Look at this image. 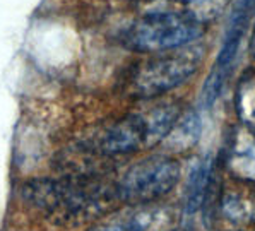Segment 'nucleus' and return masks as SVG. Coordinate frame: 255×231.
I'll list each match as a JSON object with an SVG mask.
<instances>
[{
  "label": "nucleus",
  "mask_w": 255,
  "mask_h": 231,
  "mask_svg": "<svg viewBox=\"0 0 255 231\" xmlns=\"http://www.w3.org/2000/svg\"><path fill=\"white\" fill-rule=\"evenodd\" d=\"M21 197L27 206L62 226L101 219L112 213L115 202H120L115 183L101 177L74 175L29 180L22 185Z\"/></svg>",
  "instance_id": "obj_1"
},
{
  "label": "nucleus",
  "mask_w": 255,
  "mask_h": 231,
  "mask_svg": "<svg viewBox=\"0 0 255 231\" xmlns=\"http://www.w3.org/2000/svg\"><path fill=\"white\" fill-rule=\"evenodd\" d=\"M201 60V48H178L140 62L125 79V95L137 100L161 96L190 79Z\"/></svg>",
  "instance_id": "obj_2"
},
{
  "label": "nucleus",
  "mask_w": 255,
  "mask_h": 231,
  "mask_svg": "<svg viewBox=\"0 0 255 231\" xmlns=\"http://www.w3.org/2000/svg\"><path fill=\"white\" fill-rule=\"evenodd\" d=\"M202 34L204 26L185 12H152L127 27L124 45L134 52L161 53L183 48Z\"/></svg>",
  "instance_id": "obj_3"
},
{
  "label": "nucleus",
  "mask_w": 255,
  "mask_h": 231,
  "mask_svg": "<svg viewBox=\"0 0 255 231\" xmlns=\"http://www.w3.org/2000/svg\"><path fill=\"white\" fill-rule=\"evenodd\" d=\"M180 180V164L164 154L149 156L132 164L117 185L119 201L128 206L152 204L175 189Z\"/></svg>",
  "instance_id": "obj_4"
},
{
  "label": "nucleus",
  "mask_w": 255,
  "mask_h": 231,
  "mask_svg": "<svg viewBox=\"0 0 255 231\" xmlns=\"http://www.w3.org/2000/svg\"><path fill=\"white\" fill-rule=\"evenodd\" d=\"M254 9L255 0H238L237 5H235L225 41H223V46L219 50L218 58H216V64L202 89V101L206 107H211L218 100V96L221 95V89L230 76L231 65L235 62V57H237L238 46H240L243 33H245V27L249 24Z\"/></svg>",
  "instance_id": "obj_5"
},
{
  "label": "nucleus",
  "mask_w": 255,
  "mask_h": 231,
  "mask_svg": "<svg viewBox=\"0 0 255 231\" xmlns=\"http://www.w3.org/2000/svg\"><path fill=\"white\" fill-rule=\"evenodd\" d=\"M178 219L175 207L152 202L112 211L88 231H175Z\"/></svg>",
  "instance_id": "obj_6"
},
{
  "label": "nucleus",
  "mask_w": 255,
  "mask_h": 231,
  "mask_svg": "<svg viewBox=\"0 0 255 231\" xmlns=\"http://www.w3.org/2000/svg\"><path fill=\"white\" fill-rule=\"evenodd\" d=\"M139 147H144V122L140 113H132L103 125L82 142V149L100 158L130 154Z\"/></svg>",
  "instance_id": "obj_7"
},
{
  "label": "nucleus",
  "mask_w": 255,
  "mask_h": 231,
  "mask_svg": "<svg viewBox=\"0 0 255 231\" xmlns=\"http://www.w3.org/2000/svg\"><path fill=\"white\" fill-rule=\"evenodd\" d=\"M226 173L247 187H255V132L238 125L226 137L221 152Z\"/></svg>",
  "instance_id": "obj_8"
},
{
  "label": "nucleus",
  "mask_w": 255,
  "mask_h": 231,
  "mask_svg": "<svg viewBox=\"0 0 255 231\" xmlns=\"http://www.w3.org/2000/svg\"><path fill=\"white\" fill-rule=\"evenodd\" d=\"M140 115L144 122V147H154L166 139L182 113L178 105L164 103Z\"/></svg>",
  "instance_id": "obj_9"
},
{
  "label": "nucleus",
  "mask_w": 255,
  "mask_h": 231,
  "mask_svg": "<svg viewBox=\"0 0 255 231\" xmlns=\"http://www.w3.org/2000/svg\"><path fill=\"white\" fill-rule=\"evenodd\" d=\"M219 213L237 225H255V187H247V194L225 190L221 194Z\"/></svg>",
  "instance_id": "obj_10"
},
{
  "label": "nucleus",
  "mask_w": 255,
  "mask_h": 231,
  "mask_svg": "<svg viewBox=\"0 0 255 231\" xmlns=\"http://www.w3.org/2000/svg\"><path fill=\"white\" fill-rule=\"evenodd\" d=\"M216 177L214 163L211 159H204L190 171L187 190H185V211L187 214H194L204 204L211 183Z\"/></svg>",
  "instance_id": "obj_11"
},
{
  "label": "nucleus",
  "mask_w": 255,
  "mask_h": 231,
  "mask_svg": "<svg viewBox=\"0 0 255 231\" xmlns=\"http://www.w3.org/2000/svg\"><path fill=\"white\" fill-rule=\"evenodd\" d=\"M199 135H201V118L195 112H187L178 116L173 128L161 144H164L168 151L182 152L190 149L199 140Z\"/></svg>",
  "instance_id": "obj_12"
},
{
  "label": "nucleus",
  "mask_w": 255,
  "mask_h": 231,
  "mask_svg": "<svg viewBox=\"0 0 255 231\" xmlns=\"http://www.w3.org/2000/svg\"><path fill=\"white\" fill-rule=\"evenodd\" d=\"M235 112L243 127L255 132V69H247L237 82Z\"/></svg>",
  "instance_id": "obj_13"
},
{
  "label": "nucleus",
  "mask_w": 255,
  "mask_h": 231,
  "mask_svg": "<svg viewBox=\"0 0 255 231\" xmlns=\"http://www.w3.org/2000/svg\"><path fill=\"white\" fill-rule=\"evenodd\" d=\"M183 12L199 24H207L226 12L231 0H180Z\"/></svg>",
  "instance_id": "obj_14"
},
{
  "label": "nucleus",
  "mask_w": 255,
  "mask_h": 231,
  "mask_svg": "<svg viewBox=\"0 0 255 231\" xmlns=\"http://www.w3.org/2000/svg\"><path fill=\"white\" fill-rule=\"evenodd\" d=\"M250 53H252V57L255 58V26L252 31V38H250Z\"/></svg>",
  "instance_id": "obj_15"
},
{
  "label": "nucleus",
  "mask_w": 255,
  "mask_h": 231,
  "mask_svg": "<svg viewBox=\"0 0 255 231\" xmlns=\"http://www.w3.org/2000/svg\"><path fill=\"white\" fill-rule=\"evenodd\" d=\"M231 231H252V230H231Z\"/></svg>",
  "instance_id": "obj_16"
}]
</instances>
